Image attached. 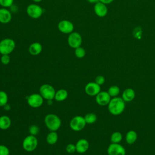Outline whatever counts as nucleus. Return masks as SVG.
<instances>
[{
	"mask_svg": "<svg viewBox=\"0 0 155 155\" xmlns=\"http://www.w3.org/2000/svg\"><path fill=\"white\" fill-rule=\"evenodd\" d=\"M56 90L54 87L48 84L42 85L39 88V94L44 99L53 100L54 98Z\"/></svg>",
	"mask_w": 155,
	"mask_h": 155,
	"instance_id": "5",
	"label": "nucleus"
},
{
	"mask_svg": "<svg viewBox=\"0 0 155 155\" xmlns=\"http://www.w3.org/2000/svg\"><path fill=\"white\" fill-rule=\"evenodd\" d=\"M42 51V45L40 42H35L31 43L28 47V52L33 56L39 55Z\"/></svg>",
	"mask_w": 155,
	"mask_h": 155,
	"instance_id": "17",
	"label": "nucleus"
},
{
	"mask_svg": "<svg viewBox=\"0 0 155 155\" xmlns=\"http://www.w3.org/2000/svg\"><path fill=\"white\" fill-rule=\"evenodd\" d=\"M89 3H91V4H96L98 2H99V0H87Z\"/></svg>",
	"mask_w": 155,
	"mask_h": 155,
	"instance_id": "37",
	"label": "nucleus"
},
{
	"mask_svg": "<svg viewBox=\"0 0 155 155\" xmlns=\"http://www.w3.org/2000/svg\"><path fill=\"white\" fill-rule=\"evenodd\" d=\"M47 101L48 105H52V104H53V100H47Z\"/></svg>",
	"mask_w": 155,
	"mask_h": 155,
	"instance_id": "38",
	"label": "nucleus"
},
{
	"mask_svg": "<svg viewBox=\"0 0 155 155\" xmlns=\"http://www.w3.org/2000/svg\"><path fill=\"white\" fill-rule=\"evenodd\" d=\"M3 108H4V109L5 111H8V110H10V109L11 108V106L7 103V104H5V105L3 107Z\"/></svg>",
	"mask_w": 155,
	"mask_h": 155,
	"instance_id": "36",
	"label": "nucleus"
},
{
	"mask_svg": "<svg viewBox=\"0 0 155 155\" xmlns=\"http://www.w3.org/2000/svg\"><path fill=\"white\" fill-rule=\"evenodd\" d=\"M94 13L100 18L105 17L108 13V7L106 4L98 2L94 5Z\"/></svg>",
	"mask_w": 155,
	"mask_h": 155,
	"instance_id": "14",
	"label": "nucleus"
},
{
	"mask_svg": "<svg viewBox=\"0 0 155 155\" xmlns=\"http://www.w3.org/2000/svg\"><path fill=\"white\" fill-rule=\"evenodd\" d=\"M75 145H76V152L81 154L84 153L86 151H87L90 147L88 141L87 139L84 138L79 139L76 143Z\"/></svg>",
	"mask_w": 155,
	"mask_h": 155,
	"instance_id": "16",
	"label": "nucleus"
},
{
	"mask_svg": "<svg viewBox=\"0 0 155 155\" xmlns=\"http://www.w3.org/2000/svg\"><path fill=\"white\" fill-rule=\"evenodd\" d=\"M28 131H29L30 134L36 136L39 133V128L38 126H37L36 125H31V126H30V127L28 128Z\"/></svg>",
	"mask_w": 155,
	"mask_h": 155,
	"instance_id": "28",
	"label": "nucleus"
},
{
	"mask_svg": "<svg viewBox=\"0 0 155 155\" xmlns=\"http://www.w3.org/2000/svg\"><path fill=\"white\" fill-rule=\"evenodd\" d=\"M114 1V0H99V2H101L106 5L111 4V2H113Z\"/></svg>",
	"mask_w": 155,
	"mask_h": 155,
	"instance_id": "35",
	"label": "nucleus"
},
{
	"mask_svg": "<svg viewBox=\"0 0 155 155\" xmlns=\"http://www.w3.org/2000/svg\"><path fill=\"white\" fill-rule=\"evenodd\" d=\"M65 150L68 153H70V154L74 153L75 151H76V145L73 143H68L67 145L65 147Z\"/></svg>",
	"mask_w": 155,
	"mask_h": 155,
	"instance_id": "31",
	"label": "nucleus"
},
{
	"mask_svg": "<svg viewBox=\"0 0 155 155\" xmlns=\"http://www.w3.org/2000/svg\"><path fill=\"white\" fill-rule=\"evenodd\" d=\"M101 91V85L95 82H88L85 86V92L90 96H96Z\"/></svg>",
	"mask_w": 155,
	"mask_h": 155,
	"instance_id": "12",
	"label": "nucleus"
},
{
	"mask_svg": "<svg viewBox=\"0 0 155 155\" xmlns=\"http://www.w3.org/2000/svg\"><path fill=\"white\" fill-rule=\"evenodd\" d=\"M38 145V140L36 136L31 134L27 136L24 139L22 143L23 149L27 152H31L34 151L37 148Z\"/></svg>",
	"mask_w": 155,
	"mask_h": 155,
	"instance_id": "4",
	"label": "nucleus"
},
{
	"mask_svg": "<svg viewBox=\"0 0 155 155\" xmlns=\"http://www.w3.org/2000/svg\"><path fill=\"white\" fill-rule=\"evenodd\" d=\"M27 14L33 19H38L42 16L44 13L43 8L36 4H30L26 8Z\"/></svg>",
	"mask_w": 155,
	"mask_h": 155,
	"instance_id": "7",
	"label": "nucleus"
},
{
	"mask_svg": "<svg viewBox=\"0 0 155 155\" xmlns=\"http://www.w3.org/2000/svg\"><path fill=\"white\" fill-rule=\"evenodd\" d=\"M12 19V12L7 8H0V23L6 24L9 23Z\"/></svg>",
	"mask_w": 155,
	"mask_h": 155,
	"instance_id": "15",
	"label": "nucleus"
},
{
	"mask_svg": "<svg viewBox=\"0 0 155 155\" xmlns=\"http://www.w3.org/2000/svg\"><path fill=\"white\" fill-rule=\"evenodd\" d=\"M0 7H1V5H0Z\"/></svg>",
	"mask_w": 155,
	"mask_h": 155,
	"instance_id": "40",
	"label": "nucleus"
},
{
	"mask_svg": "<svg viewBox=\"0 0 155 155\" xmlns=\"http://www.w3.org/2000/svg\"><path fill=\"white\" fill-rule=\"evenodd\" d=\"M44 124L50 131H56L61 126V120L55 114L49 113L45 116Z\"/></svg>",
	"mask_w": 155,
	"mask_h": 155,
	"instance_id": "2",
	"label": "nucleus"
},
{
	"mask_svg": "<svg viewBox=\"0 0 155 155\" xmlns=\"http://www.w3.org/2000/svg\"><path fill=\"white\" fill-rule=\"evenodd\" d=\"M96 102L100 106L108 105L111 97L105 91H101L96 96Z\"/></svg>",
	"mask_w": 155,
	"mask_h": 155,
	"instance_id": "13",
	"label": "nucleus"
},
{
	"mask_svg": "<svg viewBox=\"0 0 155 155\" xmlns=\"http://www.w3.org/2000/svg\"><path fill=\"white\" fill-rule=\"evenodd\" d=\"M133 35L134 38L139 39L141 38V35H142V30L140 27H136L134 30Z\"/></svg>",
	"mask_w": 155,
	"mask_h": 155,
	"instance_id": "34",
	"label": "nucleus"
},
{
	"mask_svg": "<svg viewBox=\"0 0 155 155\" xmlns=\"http://www.w3.org/2000/svg\"><path fill=\"white\" fill-rule=\"evenodd\" d=\"M14 0H0V5L4 8L11 7L13 4Z\"/></svg>",
	"mask_w": 155,
	"mask_h": 155,
	"instance_id": "29",
	"label": "nucleus"
},
{
	"mask_svg": "<svg viewBox=\"0 0 155 155\" xmlns=\"http://www.w3.org/2000/svg\"><path fill=\"white\" fill-rule=\"evenodd\" d=\"M125 108V102L122 97L118 96L111 98L108 105L109 112L114 116L120 115L124 112Z\"/></svg>",
	"mask_w": 155,
	"mask_h": 155,
	"instance_id": "1",
	"label": "nucleus"
},
{
	"mask_svg": "<svg viewBox=\"0 0 155 155\" xmlns=\"http://www.w3.org/2000/svg\"><path fill=\"white\" fill-rule=\"evenodd\" d=\"M58 140V134L56 131H51L47 135L46 141L49 145H54L55 144Z\"/></svg>",
	"mask_w": 155,
	"mask_h": 155,
	"instance_id": "22",
	"label": "nucleus"
},
{
	"mask_svg": "<svg viewBox=\"0 0 155 155\" xmlns=\"http://www.w3.org/2000/svg\"><path fill=\"white\" fill-rule=\"evenodd\" d=\"M74 25L69 20L63 19L59 22L58 28L59 31L64 34H70L74 30Z\"/></svg>",
	"mask_w": 155,
	"mask_h": 155,
	"instance_id": "11",
	"label": "nucleus"
},
{
	"mask_svg": "<svg viewBox=\"0 0 155 155\" xmlns=\"http://www.w3.org/2000/svg\"><path fill=\"white\" fill-rule=\"evenodd\" d=\"M94 82L99 85H103L105 82V78L102 75H98L96 77Z\"/></svg>",
	"mask_w": 155,
	"mask_h": 155,
	"instance_id": "33",
	"label": "nucleus"
},
{
	"mask_svg": "<svg viewBox=\"0 0 155 155\" xmlns=\"http://www.w3.org/2000/svg\"><path fill=\"white\" fill-rule=\"evenodd\" d=\"M42 0H33V1H34L35 2H36V3H38V2H41Z\"/></svg>",
	"mask_w": 155,
	"mask_h": 155,
	"instance_id": "39",
	"label": "nucleus"
},
{
	"mask_svg": "<svg viewBox=\"0 0 155 155\" xmlns=\"http://www.w3.org/2000/svg\"><path fill=\"white\" fill-rule=\"evenodd\" d=\"M68 94L66 90L63 88L59 89L56 91L54 99H55L58 102H62L67 99V98L68 97Z\"/></svg>",
	"mask_w": 155,
	"mask_h": 155,
	"instance_id": "20",
	"label": "nucleus"
},
{
	"mask_svg": "<svg viewBox=\"0 0 155 155\" xmlns=\"http://www.w3.org/2000/svg\"><path fill=\"white\" fill-rule=\"evenodd\" d=\"M16 47L15 41L12 38H4L0 41V53L10 54Z\"/></svg>",
	"mask_w": 155,
	"mask_h": 155,
	"instance_id": "3",
	"label": "nucleus"
},
{
	"mask_svg": "<svg viewBox=\"0 0 155 155\" xmlns=\"http://www.w3.org/2000/svg\"><path fill=\"white\" fill-rule=\"evenodd\" d=\"M8 103V95L4 91L0 90V107H4Z\"/></svg>",
	"mask_w": 155,
	"mask_h": 155,
	"instance_id": "27",
	"label": "nucleus"
},
{
	"mask_svg": "<svg viewBox=\"0 0 155 155\" xmlns=\"http://www.w3.org/2000/svg\"><path fill=\"white\" fill-rule=\"evenodd\" d=\"M27 104L32 108H39L44 103V98L39 93H33L26 98Z\"/></svg>",
	"mask_w": 155,
	"mask_h": 155,
	"instance_id": "9",
	"label": "nucleus"
},
{
	"mask_svg": "<svg viewBox=\"0 0 155 155\" xmlns=\"http://www.w3.org/2000/svg\"><path fill=\"white\" fill-rule=\"evenodd\" d=\"M82 38L81 34L76 31H73L68 35L67 38L68 45L72 48H76L81 46Z\"/></svg>",
	"mask_w": 155,
	"mask_h": 155,
	"instance_id": "8",
	"label": "nucleus"
},
{
	"mask_svg": "<svg viewBox=\"0 0 155 155\" xmlns=\"http://www.w3.org/2000/svg\"><path fill=\"white\" fill-rule=\"evenodd\" d=\"M85 54H86L85 50L81 46L74 49V54L79 59L83 58L85 56Z\"/></svg>",
	"mask_w": 155,
	"mask_h": 155,
	"instance_id": "26",
	"label": "nucleus"
},
{
	"mask_svg": "<svg viewBox=\"0 0 155 155\" xmlns=\"http://www.w3.org/2000/svg\"><path fill=\"white\" fill-rule=\"evenodd\" d=\"M85 120L88 124H92L96 122L97 120V116L95 113H88L85 114L84 116Z\"/></svg>",
	"mask_w": 155,
	"mask_h": 155,
	"instance_id": "24",
	"label": "nucleus"
},
{
	"mask_svg": "<svg viewBox=\"0 0 155 155\" xmlns=\"http://www.w3.org/2000/svg\"><path fill=\"white\" fill-rule=\"evenodd\" d=\"M108 155H126V150L119 143H111L107 148Z\"/></svg>",
	"mask_w": 155,
	"mask_h": 155,
	"instance_id": "10",
	"label": "nucleus"
},
{
	"mask_svg": "<svg viewBox=\"0 0 155 155\" xmlns=\"http://www.w3.org/2000/svg\"><path fill=\"white\" fill-rule=\"evenodd\" d=\"M86 124L87 123L84 117L82 116H76L71 119L70 122V127L74 131H79L85 128Z\"/></svg>",
	"mask_w": 155,
	"mask_h": 155,
	"instance_id": "6",
	"label": "nucleus"
},
{
	"mask_svg": "<svg viewBox=\"0 0 155 155\" xmlns=\"http://www.w3.org/2000/svg\"><path fill=\"white\" fill-rule=\"evenodd\" d=\"M0 61L3 65H8L10 62V57L9 54H1Z\"/></svg>",
	"mask_w": 155,
	"mask_h": 155,
	"instance_id": "30",
	"label": "nucleus"
},
{
	"mask_svg": "<svg viewBox=\"0 0 155 155\" xmlns=\"http://www.w3.org/2000/svg\"><path fill=\"white\" fill-rule=\"evenodd\" d=\"M10 150L8 148L4 145H0V155H9Z\"/></svg>",
	"mask_w": 155,
	"mask_h": 155,
	"instance_id": "32",
	"label": "nucleus"
},
{
	"mask_svg": "<svg viewBox=\"0 0 155 155\" xmlns=\"http://www.w3.org/2000/svg\"><path fill=\"white\" fill-rule=\"evenodd\" d=\"M137 139V133L134 130L128 131L125 135V141L128 144H133Z\"/></svg>",
	"mask_w": 155,
	"mask_h": 155,
	"instance_id": "21",
	"label": "nucleus"
},
{
	"mask_svg": "<svg viewBox=\"0 0 155 155\" xmlns=\"http://www.w3.org/2000/svg\"><path fill=\"white\" fill-rule=\"evenodd\" d=\"M12 125V120L10 118L6 116L2 115L0 116V129L6 130L8 129Z\"/></svg>",
	"mask_w": 155,
	"mask_h": 155,
	"instance_id": "19",
	"label": "nucleus"
},
{
	"mask_svg": "<svg viewBox=\"0 0 155 155\" xmlns=\"http://www.w3.org/2000/svg\"><path fill=\"white\" fill-rule=\"evenodd\" d=\"M107 92L111 97H117L120 93V88L117 85H112L110 87Z\"/></svg>",
	"mask_w": 155,
	"mask_h": 155,
	"instance_id": "25",
	"label": "nucleus"
},
{
	"mask_svg": "<svg viewBox=\"0 0 155 155\" xmlns=\"http://www.w3.org/2000/svg\"><path fill=\"white\" fill-rule=\"evenodd\" d=\"M136 96L135 91L131 88H126L124 90L122 94V98L125 102H129L132 101Z\"/></svg>",
	"mask_w": 155,
	"mask_h": 155,
	"instance_id": "18",
	"label": "nucleus"
},
{
	"mask_svg": "<svg viewBox=\"0 0 155 155\" xmlns=\"http://www.w3.org/2000/svg\"><path fill=\"white\" fill-rule=\"evenodd\" d=\"M122 140V134L119 131L113 132L110 137V140L111 143H119Z\"/></svg>",
	"mask_w": 155,
	"mask_h": 155,
	"instance_id": "23",
	"label": "nucleus"
}]
</instances>
